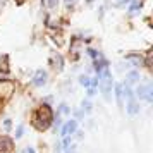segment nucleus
Instances as JSON below:
<instances>
[{
	"label": "nucleus",
	"instance_id": "nucleus-1",
	"mask_svg": "<svg viewBox=\"0 0 153 153\" xmlns=\"http://www.w3.org/2000/svg\"><path fill=\"white\" fill-rule=\"evenodd\" d=\"M52 120H53V112L50 108V105L43 103L36 110L35 117H33V126H35L36 129H40V131H45V129H48V126L52 124Z\"/></svg>",
	"mask_w": 153,
	"mask_h": 153
},
{
	"label": "nucleus",
	"instance_id": "nucleus-2",
	"mask_svg": "<svg viewBox=\"0 0 153 153\" xmlns=\"http://www.w3.org/2000/svg\"><path fill=\"white\" fill-rule=\"evenodd\" d=\"M16 86L12 81H7V79H4V81H0V107L7 102L9 98L12 97V93H14Z\"/></svg>",
	"mask_w": 153,
	"mask_h": 153
},
{
	"label": "nucleus",
	"instance_id": "nucleus-3",
	"mask_svg": "<svg viewBox=\"0 0 153 153\" xmlns=\"http://www.w3.org/2000/svg\"><path fill=\"white\" fill-rule=\"evenodd\" d=\"M14 150V143L9 136H0V153H10Z\"/></svg>",
	"mask_w": 153,
	"mask_h": 153
},
{
	"label": "nucleus",
	"instance_id": "nucleus-4",
	"mask_svg": "<svg viewBox=\"0 0 153 153\" xmlns=\"http://www.w3.org/2000/svg\"><path fill=\"white\" fill-rule=\"evenodd\" d=\"M138 95H139V98H145V100H148V102H152L153 100V88L150 86V84H146V86H139L138 88Z\"/></svg>",
	"mask_w": 153,
	"mask_h": 153
},
{
	"label": "nucleus",
	"instance_id": "nucleus-5",
	"mask_svg": "<svg viewBox=\"0 0 153 153\" xmlns=\"http://www.w3.org/2000/svg\"><path fill=\"white\" fill-rule=\"evenodd\" d=\"M47 83V72L45 71H36L35 77H33V84L35 86H43Z\"/></svg>",
	"mask_w": 153,
	"mask_h": 153
},
{
	"label": "nucleus",
	"instance_id": "nucleus-6",
	"mask_svg": "<svg viewBox=\"0 0 153 153\" xmlns=\"http://www.w3.org/2000/svg\"><path fill=\"white\" fill-rule=\"evenodd\" d=\"M76 120H69V122H65V126H64V129H62V134L64 136H67V134H72V132L76 131Z\"/></svg>",
	"mask_w": 153,
	"mask_h": 153
},
{
	"label": "nucleus",
	"instance_id": "nucleus-7",
	"mask_svg": "<svg viewBox=\"0 0 153 153\" xmlns=\"http://www.w3.org/2000/svg\"><path fill=\"white\" fill-rule=\"evenodd\" d=\"M52 62H53V67H55L57 71H62V67H64V59L59 55V53H57V55H53Z\"/></svg>",
	"mask_w": 153,
	"mask_h": 153
},
{
	"label": "nucleus",
	"instance_id": "nucleus-8",
	"mask_svg": "<svg viewBox=\"0 0 153 153\" xmlns=\"http://www.w3.org/2000/svg\"><path fill=\"white\" fill-rule=\"evenodd\" d=\"M127 112L129 114H136L138 112V103L134 102V98L132 100H127Z\"/></svg>",
	"mask_w": 153,
	"mask_h": 153
},
{
	"label": "nucleus",
	"instance_id": "nucleus-9",
	"mask_svg": "<svg viewBox=\"0 0 153 153\" xmlns=\"http://www.w3.org/2000/svg\"><path fill=\"white\" fill-rule=\"evenodd\" d=\"M122 84H117L115 86V95H117V102H119V105L122 103V97H124V93H122Z\"/></svg>",
	"mask_w": 153,
	"mask_h": 153
},
{
	"label": "nucleus",
	"instance_id": "nucleus-10",
	"mask_svg": "<svg viewBox=\"0 0 153 153\" xmlns=\"http://www.w3.org/2000/svg\"><path fill=\"white\" fill-rule=\"evenodd\" d=\"M79 81H81V84L83 86H86V88H91V79L88 76H81L79 77Z\"/></svg>",
	"mask_w": 153,
	"mask_h": 153
},
{
	"label": "nucleus",
	"instance_id": "nucleus-11",
	"mask_svg": "<svg viewBox=\"0 0 153 153\" xmlns=\"http://www.w3.org/2000/svg\"><path fill=\"white\" fill-rule=\"evenodd\" d=\"M139 7H141V4H139V2H132L131 7H129V12H131V14H136V12L139 10Z\"/></svg>",
	"mask_w": 153,
	"mask_h": 153
},
{
	"label": "nucleus",
	"instance_id": "nucleus-12",
	"mask_svg": "<svg viewBox=\"0 0 153 153\" xmlns=\"http://www.w3.org/2000/svg\"><path fill=\"white\" fill-rule=\"evenodd\" d=\"M22 132H24V127H22V126H19V127H17V131H16V138H21Z\"/></svg>",
	"mask_w": 153,
	"mask_h": 153
},
{
	"label": "nucleus",
	"instance_id": "nucleus-13",
	"mask_svg": "<svg viewBox=\"0 0 153 153\" xmlns=\"http://www.w3.org/2000/svg\"><path fill=\"white\" fill-rule=\"evenodd\" d=\"M129 2H131V0H117V2H115V5H117V7H122V5L129 4Z\"/></svg>",
	"mask_w": 153,
	"mask_h": 153
},
{
	"label": "nucleus",
	"instance_id": "nucleus-14",
	"mask_svg": "<svg viewBox=\"0 0 153 153\" xmlns=\"http://www.w3.org/2000/svg\"><path fill=\"white\" fill-rule=\"evenodd\" d=\"M136 79H138V74H136V72H131V74H129V81H131V83H134Z\"/></svg>",
	"mask_w": 153,
	"mask_h": 153
},
{
	"label": "nucleus",
	"instance_id": "nucleus-15",
	"mask_svg": "<svg viewBox=\"0 0 153 153\" xmlns=\"http://www.w3.org/2000/svg\"><path fill=\"white\" fill-rule=\"evenodd\" d=\"M67 105H60V114H67Z\"/></svg>",
	"mask_w": 153,
	"mask_h": 153
},
{
	"label": "nucleus",
	"instance_id": "nucleus-16",
	"mask_svg": "<svg viewBox=\"0 0 153 153\" xmlns=\"http://www.w3.org/2000/svg\"><path fill=\"white\" fill-rule=\"evenodd\" d=\"M10 124H12V122H10V120H5V122H4V127H5V129H10Z\"/></svg>",
	"mask_w": 153,
	"mask_h": 153
},
{
	"label": "nucleus",
	"instance_id": "nucleus-17",
	"mask_svg": "<svg viewBox=\"0 0 153 153\" xmlns=\"http://www.w3.org/2000/svg\"><path fill=\"white\" fill-rule=\"evenodd\" d=\"M83 107H84V108H86V110H90V108H91L90 102H83Z\"/></svg>",
	"mask_w": 153,
	"mask_h": 153
},
{
	"label": "nucleus",
	"instance_id": "nucleus-18",
	"mask_svg": "<svg viewBox=\"0 0 153 153\" xmlns=\"http://www.w3.org/2000/svg\"><path fill=\"white\" fill-rule=\"evenodd\" d=\"M48 4H50V7H55V5H57V0H48Z\"/></svg>",
	"mask_w": 153,
	"mask_h": 153
},
{
	"label": "nucleus",
	"instance_id": "nucleus-19",
	"mask_svg": "<svg viewBox=\"0 0 153 153\" xmlns=\"http://www.w3.org/2000/svg\"><path fill=\"white\" fill-rule=\"evenodd\" d=\"M26 152H28V153H35V150H31V148H28Z\"/></svg>",
	"mask_w": 153,
	"mask_h": 153
},
{
	"label": "nucleus",
	"instance_id": "nucleus-20",
	"mask_svg": "<svg viewBox=\"0 0 153 153\" xmlns=\"http://www.w3.org/2000/svg\"><path fill=\"white\" fill-rule=\"evenodd\" d=\"M65 2H74V0H65Z\"/></svg>",
	"mask_w": 153,
	"mask_h": 153
},
{
	"label": "nucleus",
	"instance_id": "nucleus-21",
	"mask_svg": "<svg viewBox=\"0 0 153 153\" xmlns=\"http://www.w3.org/2000/svg\"><path fill=\"white\" fill-rule=\"evenodd\" d=\"M86 2H90V4H91V2H93V0H86Z\"/></svg>",
	"mask_w": 153,
	"mask_h": 153
}]
</instances>
